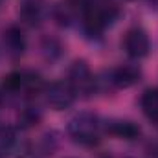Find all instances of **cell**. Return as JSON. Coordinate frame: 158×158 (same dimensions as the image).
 Wrapping results in <instances>:
<instances>
[{
	"label": "cell",
	"instance_id": "5b68a950",
	"mask_svg": "<svg viewBox=\"0 0 158 158\" xmlns=\"http://www.w3.org/2000/svg\"><path fill=\"white\" fill-rule=\"evenodd\" d=\"M123 48H125L129 57L142 59V57H145L149 53V48H151L149 35L142 28H131L123 37Z\"/></svg>",
	"mask_w": 158,
	"mask_h": 158
},
{
	"label": "cell",
	"instance_id": "9c48e42d",
	"mask_svg": "<svg viewBox=\"0 0 158 158\" xmlns=\"http://www.w3.org/2000/svg\"><path fill=\"white\" fill-rule=\"evenodd\" d=\"M140 107L145 118L153 121L155 125H158V88H149L142 94Z\"/></svg>",
	"mask_w": 158,
	"mask_h": 158
},
{
	"label": "cell",
	"instance_id": "8992f818",
	"mask_svg": "<svg viewBox=\"0 0 158 158\" xmlns=\"http://www.w3.org/2000/svg\"><path fill=\"white\" fill-rule=\"evenodd\" d=\"M140 76H142V72H140L138 66L121 64V66L109 72V81L116 88H131L132 85H136L140 81Z\"/></svg>",
	"mask_w": 158,
	"mask_h": 158
},
{
	"label": "cell",
	"instance_id": "8fae6325",
	"mask_svg": "<svg viewBox=\"0 0 158 158\" xmlns=\"http://www.w3.org/2000/svg\"><path fill=\"white\" fill-rule=\"evenodd\" d=\"M39 119H40V112H39V110H35V109L28 107V109H24V110H22V114H20L19 121L22 123V127H33V125H37V121H39Z\"/></svg>",
	"mask_w": 158,
	"mask_h": 158
},
{
	"label": "cell",
	"instance_id": "277c9868",
	"mask_svg": "<svg viewBox=\"0 0 158 158\" xmlns=\"http://www.w3.org/2000/svg\"><path fill=\"white\" fill-rule=\"evenodd\" d=\"M44 101L50 109L53 110H64L68 109L74 99H76V94L74 90L70 88L68 83H63V81H55V83H50L48 86H44Z\"/></svg>",
	"mask_w": 158,
	"mask_h": 158
},
{
	"label": "cell",
	"instance_id": "7a4b0ae2",
	"mask_svg": "<svg viewBox=\"0 0 158 158\" xmlns=\"http://www.w3.org/2000/svg\"><path fill=\"white\" fill-rule=\"evenodd\" d=\"M70 88L74 90L76 96L88 98L96 92L98 88V79L94 77L90 66L85 61H74L68 68V81Z\"/></svg>",
	"mask_w": 158,
	"mask_h": 158
},
{
	"label": "cell",
	"instance_id": "30bf717a",
	"mask_svg": "<svg viewBox=\"0 0 158 158\" xmlns=\"http://www.w3.org/2000/svg\"><path fill=\"white\" fill-rule=\"evenodd\" d=\"M20 17H22V20H24L26 24L37 26L40 22V17H42L39 0H26V2L22 4V7H20Z\"/></svg>",
	"mask_w": 158,
	"mask_h": 158
},
{
	"label": "cell",
	"instance_id": "6da1fadb",
	"mask_svg": "<svg viewBox=\"0 0 158 158\" xmlns=\"http://www.w3.org/2000/svg\"><path fill=\"white\" fill-rule=\"evenodd\" d=\"M99 129L101 123L99 118L94 112H77L74 118L68 121V136L85 147H90L94 143H98L99 140Z\"/></svg>",
	"mask_w": 158,
	"mask_h": 158
},
{
	"label": "cell",
	"instance_id": "3957f363",
	"mask_svg": "<svg viewBox=\"0 0 158 158\" xmlns=\"http://www.w3.org/2000/svg\"><path fill=\"white\" fill-rule=\"evenodd\" d=\"M2 88L6 94H24V96H35L40 90H44L42 86V79L35 72H13L7 77H4Z\"/></svg>",
	"mask_w": 158,
	"mask_h": 158
},
{
	"label": "cell",
	"instance_id": "52a82bcc",
	"mask_svg": "<svg viewBox=\"0 0 158 158\" xmlns=\"http://www.w3.org/2000/svg\"><path fill=\"white\" fill-rule=\"evenodd\" d=\"M4 48L7 52L9 57L17 59L24 53L26 50V37L22 33V30L19 26H9L6 31H4Z\"/></svg>",
	"mask_w": 158,
	"mask_h": 158
},
{
	"label": "cell",
	"instance_id": "ba28073f",
	"mask_svg": "<svg viewBox=\"0 0 158 158\" xmlns=\"http://www.w3.org/2000/svg\"><path fill=\"white\" fill-rule=\"evenodd\" d=\"M105 129H107L109 134L121 138V140H136L142 132L140 127L134 121H129V119H110V121H107Z\"/></svg>",
	"mask_w": 158,
	"mask_h": 158
}]
</instances>
